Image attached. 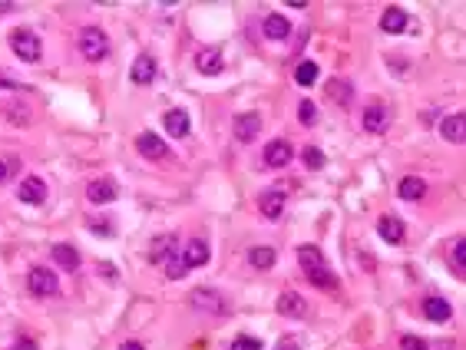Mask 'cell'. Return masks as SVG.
Wrapping results in <instances>:
<instances>
[{
	"mask_svg": "<svg viewBox=\"0 0 466 350\" xmlns=\"http://www.w3.org/2000/svg\"><path fill=\"white\" fill-rule=\"evenodd\" d=\"M186 271H189V268H186V264L179 261V254H176V258H169V261H165V275L172 277V281H179V277L186 275Z\"/></svg>",
	"mask_w": 466,
	"mask_h": 350,
	"instance_id": "1f68e13d",
	"label": "cell"
},
{
	"mask_svg": "<svg viewBox=\"0 0 466 350\" xmlns=\"http://www.w3.org/2000/svg\"><path fill=\"white\" fill-rule=\"evenodd\" d=\"M136 146H139V152H142L146 159H156V162H159V159H169V146H165L156 132H139Z\"/></svg>",
	"mask_w": 466,
	"mask_h": 350,
	"instance_id": "52a82bcc",
	"label": "cell"
},
{
	"mask_svg": "<svg viewBox=\"0 0 466 350\" xmlns=\"http://www.w3.org/2000/svg\"><path fill=\"white\" fill-rule=\"evenodd\" d=\"M258 205H262L265 218H281V212H285V192L281 188H268Z\"/></svg>",
	"mask_w": 466,
	"mask_h": 350,
	"instance_id": "2e32d148",
	"label": "cell"
},
{
	"mask_svg": "<svg viewBox=\"0 0 466 350\" xmlns=\"http://www.w3.org/2000/svg\"><path fill=\"white\" fill-rule=\"evenodd\" d=\"M53 261L60 264L63 271H76L80 268V251L73 245H53Z\"/></svg>",
	"mask_w": 466,
	"mask_h": 350,
	"instance_id": "d6986e66",
	"label": "cell"
},
{
	"mask_svg": "<svg viewBox=\"0 0 466 350\" xmlns=\"http://www.w3.org/2000/svg\"><path fill=\"white\" fill-rule=\"evenodd\" d=\"M387 123H391L387 106L374 102V106H367V109H364V129H367V132H384V129H387Z\"/></svg>",
	"mask_w": 466,
	"mask_h": 350,
	"instance_id": "4fadbf2b",
	"label": "cell"
},
{
	"mask_svg": "<svg viewBox=\"0 0 466 350\" xmlns=\"http://www.w3.org/2000/svg\"><path fill=\"white\" fill-rule=\"evenodd\" d=\"M20 201H27V205H40V201L47 199V182L43 178H37V175H30V178H24L20 182Z\"/></svg>",
	"mask_w": 466,
	"mask_h": 350,
	"instance_id": "30bf717a",
	"label": "cell"
},
{
	"mask_svg": "<svg viewBox=\"0 0 466 350\" xmlns=\"http://www.w3.org/2000/svg\"><path fill=\"white\" fill-rule=\"evenodd\" d=\"M275 350H298V340L281 337V340H278V347H275Z\"/></svg>",
	"mask_w": 466,
	"mask_h": 350,
	"instance_id": "8d00e7d4",
	"label": "cell"
},
{
	"mask_svg": "<svg viewBox=\"0 0 466 350\" xmlns=\"http://www.w3.org/2000/svg\"><path fill=\"white\" fill-rule=\"evenodd\" d=\"M179 261L186 264V268H199V264H205L209 261V245H205L202 238L186 241V245L179 248Z\"/></svg>",
	"mask_w": 466,
	"mask_h": 350,
	"instance_id": "8992f818",
	"label": "cell"
},
{
	"mask_svg": "<svg viewBox=\"0 0 466 350\" xmlns=\"http://www.w3.org/2000/svg\"><path fill=\"white\" fill-rule=\"evenodd\" d=\"M308 311V304L298 291H285L281 298H278V314H285V317H304Z\"/></svg>",
	"mask_w": 466,
	"mask_h": 350,
	"instance_id": "5bb4252c",
	"label": "cell"
},
{
	"mask_svg": "<svg viewBox=\"0 0 466 350\" xmlns=\"http://www.w3.org/2000/svg\"><path fill=\"white\" fill-rule=\"evenodd\" d=\"M377 231L384 241H391V245H397V241H403V235H407V228H403L400 218H393V215H380L377 218Z\"/></svg>",
	"mask_w": 466,
	"mask_h": 350,
	"instance_id": "7c38bea8",
	"label": "cell"
},
{
	"mask_svg": "<svg viewBox=\"0 0 466 350\" xmlns=\"http://www.w3.org/2000/svg\"><path fill=\"white\" fill-rule=\"evenodd\" d=\"M89 228H93L96 235H113V225H110V222H106V225H103V222H89Z\"/></svg>",
	"mask_w": 466,
	"mask_h": 350,
	"instance_id": "d590c367",
	"label": "cell"
},
{
	"mask_svg": "<svg viewBox=\"0 0 466 350\" xmlns=\"http://www.w3.org/2000/svg\"><path fill=\"white\" fill-rule=\"evenodd\" d=\"M304 165H308V169H324V152L321 149H315V146H308V149H304Z\"/></svg>",
	"mask_w": 466,
	"mask_h": 350,
	"instance_id": "4dcf8cb0",
	"label": "cell"
},
{
	"mask_svg": "<svg viewBox=\"0 0 466 350\" xmlns=\"http://www.w3.org/2000/svg\"><path fill=\"white\" fill-rule=\"evenodd\" d=\"M400 347H403V350H427V340L414 337V334H403V337H400Z\"/></svg>",
	"mask_w": 466,
	"mask_h": 350,
	"instance_id": "836d02e7",
	"label": "cell"
},
{
	"mask_svg": "<svg viewBox=\"0 0 466 350\" xmlns=\"http://www.w3.org/2000/svg\"><path fill=\"white\" fill-rule=\"evenodd\" d=\"M265 37H271V40L291 37V24L281 17V13H268L265 17Z\"/></svg>",
	"mask_w": 466,
	"mask_h": 350,
	"instance_id": "44dd1931",
	"label": "cell"
},
{
	"mask_svg": "<svg viewBox=\"0 0 466 350\" xmlns=\"http://www.w3.org/2000/svg\"><path fill=\"white\" fill-rule=\"evenodd\" d=\"M165 129H169V136L186 139V136H189V129H192V123H189V116L182 113V109H169V113H165Z\"/></svg>",
	"mask_w": 466,
	"mask_h": 350,
	"instance_id": "e0dca14e",
	"label": "cell"
},
{
	"mask_svg": "<svg viewBox=\"0 0 466 350\" xmlns=\"http://www.w3.org/2000/svg\"><path fill=\"white\" fill-rule=\"evenodd\" d=\"M298 261H301L304 271H315V268L324 264V254L317 251V245H301V248H298Z\"/></svg>",
	"mask_w": 466,
	"mask_h": 350,
	"instance_id": "603a6c76",
	"label": "cell"
},
{
	"mask_svg": "<svg viewBox=\"0 0 466 350\" xmlns=\"http://www.w3.org/2000/svg\"><path fill=\"white\" fill-rule=\"evenodd\" d=\"M258 129H262V116L258 113L235 116V139H239V142H252V139H258Z\"/></svg>",
	"mask_w": 466,
	"mask_h": 350,
	"instance_id": "ba28073f",
	"label": "cell"
},
{
	"mask_svg": "<svg viewBox=\"0 0 466 350\" xmlns=\"http://www.w3.org/2000/svg\"><path fill=\"white\" fill-rule=\"evenodd\" d=\"M403 26H407V13H403L400 7H387L384 17H380V30H384V33H400Z\"/></svg>",
	"mask_w": 466,
	"mask_h": 350,
	"instance_id": "ffe728a7",
	"label": "cell"
},
{
	"mask_svg": "<svg viewBox=\"0 0 466 350\" xmlns=\"http://www.w3.org/2000/svg\"><path fill=\"white\" fill-rule=\"evenodd\" d=\"M294 79H298V86H311L317 79V63L315 60H301L298 63V70H294Z\"/></svg>",
	"mask_w": 466,
	"mask_h": 350,
	"instance_id": "4316f807",
	"label": "cell"
},
{
	"mask_svg": "<svg viewBox=\"0 0 466 350\" xmlns=\"http://www.w3.org/2000/svg\"><path fill=\"white\" fill-rule=\"evenodd\" d=\"M275 248H252L248 251V264H252V268H258V271H268V268H271V264H275Z\"/></svg>",
	"mask_w": 466,
	"mask_h": 350,
	"instance_id": "d4e9b609",
	"label": "cell"
},
{
	"mask_svg": "<svg viewBox=\"0 0 466 350\" xmlns=\"http://www.w3.org/2000/svg\"><path fill=\"white\" fill-rule=\"evenodd\" d=\"M423 314H427L430 321L443 324V321H450V317H453V307H450V300H443V298H427V300H423Z\"/></svg>",
	"mask_w": 466,
	"mask_h": 350,
	"instance_id": "ac0fdd59",
	"label": "cell"
},
{
	"mask_svg": "<svg viewBox=\"0 0 466 350\" xmlns=\"http://www.w3.org/2000/svg\"><path fill=\"white\" fill-rule=\"evenodd\" d=\"M463 245H466V241H456V245H453V264H456V271H463Z\"/></svg>",
	"mask_w": 466,
	"mask_h": 350,
	"instance_id": "e575fe53",
	"label": "cell"
},
{
	"mask_svg": "<svg viewBox=\"0 0 466 350\" xmlns=\"http://www.w3.org/2000/svg\"><path fill=\"white\" fill-rule=\"evenodd\" d=\"M308 281H311V284H317V288H334V284H338V277L331 275L324 264H321V268H315V271H308Z\"/></svg>",
	"mask_w": 466,
	"mask_h": 350,
	"instance_id": "83f0119b",
	"label": "cell"
},
{
	"mask_svg": "<svg viewBox=\"0 0 466 350\" xmlns=\"http://www.w3.org/2000/svg\"><path fill=\"white\" fill-rule=\"evenodd\" d=\"M400 199H407V201H416V199H423V192H427V185H423V178H416V175H407L400 182Z\"/></svg>",
	"mask_w": 466,
	"mask_h": 350,
	"instance_id": "7402d4cb",
	"label": "cell"
},
{
	"mask_svg": "<svg viewBox=\"0 0 466 350\" xmlns=\"http://www.w3.org/2000/svg\"><path fill=\"white\" fill-rule=\"evenodd\" d=\"M291 155H294V149H291L288 139H271L265 146V165H271V169H285V165H291Z\"/></svg>",
	"mask_w": 466,
	"mask_h": 350,
	"instance_id": "277c9868",
	"label": "cell"
},
{
	"mask_svg": "<svg viewBox=\"0 0 466 350\" xmlns=\"http://www.w3.org/2000/svg\"><path fill=\"white\" fill-rule=\"evenodd\" d=\"M116 195H119V188L113 178H93L87 185V199L93 205H110V201H116Z\"/></svg>",
	"mask_w": 466,
	"mask_h": 350,
	"instance_id": "5b68a950",
	"label": "cell"
},
{
	"mask_svg": "<svg viewBox=\"0 0 466 350\" xmlns=\"http://www.w3.org/2000/svg\"><path fill=\"white\" fill-rule=\"evenodd\" d=\"M10 50L27 63H37L43 47H40V37L37 33H30V30H13L10 33Z\"/></svg>",
	"mask_w": 466,
	"mask_h": 350,
	"instance_id": "7a4b0ae2",
	"label": "cell"
},
{
	"mask_svg": "<svg viewBox=\"0 0 466 350\" xmlns=\"http://www.w3.org/2000/svg\"><path fill=\"white\" fill-rule=\"evenodd\" d=\"M156 248H152V261H169L172 258V251H176V235H163L152 241Z\"/></svg>",
	"mask_w": 466,
	"mask_h": 350,
	"instance_id": "484cf974",
	"label": "cell"
},
{
	"mask_svg": "<svg viewBox=\"0 0 466 350\" xmlns=\"http://www.w3.org/2000/svg\"><path fill=\"white\" fill-rule=\"evenodd\" d=\"M328 93H331V96H334V100H338V102H351V96H354L351 83H340V79H331Z\"/></svg>",
	"mask_w": 466,
	"mask_h": 350,
	"instance_id": "f1b7e54d",
	"label": "cell"
},
{
	"mask_svg": "<svg viewBox=\"0 0 466 350\" xmlns=\"http://www.w3.org/2000/svg\"><path fill=\"white\" fill-rule=\"evenodd\" d=\"M119 350H146V347H142L139 340H126V344H123V347H119Z\"/></svg>",
	"mask_w": 466,
	"mask_h": 350,
	"instance_id": "74e56055",
	"label": "cell"
},
{
	"mask_svg": "<svg viewBox=\"0 0 466 350\" xmlns=\"http://www.w3.org/2000/svg\"><path fill=\"white\" fill-rule=\"evenodd\" d=\"M192 304H195V307H202V311H212V314L225 311V304H222V300H218V294H212V291H195V294H192Z\"/></svg>",
	"mask_w": 466,
	"mask_h": 350,
	"instance_id": "cb8c5ba5",
	"label": "cell"
},
{
	"mask_svg": "<svg viewBox=\"0 0 466 350\" xmlns=\"http://www.w3.org/2000/svg\"><path fill=\"white\" fill-rule=\"evenodd\" d=\"M80 53H83L89 63H100L103 56L110 53V40H106V33H103L100 26L80 30Z\"/></svg>",
	"mask_w": 466,
	"mask_h": 350,
	"instance_id": "6da1fadb",
	"label": "cell"
},
{
	"mask_svg": "<svg viewBox=\"0 0 466 350\" xmlns=\"http://www.w3.org/2000/svg\"><path fill=\"white\" fill-rule=\"evenodd\" d=\"M232 350H265V347H262V340L245 337V334H241V337L232 340Z\"/></svg>",
	"mask_w": 466,
	"mask_h": 350,
	"instance_id": "d6a6232c",
	"label": "cell"
},
{
	"mask_svg": "<svg viewBox=\"0 0 466 350\" xmlns=\"http://www.w3.org/2000/svg\"><path fill=\"white\" fill-rule=\"evenodd\" d=\"M440 132H443V139H450L453 146L466 142V116L463 113H450L440 123Z\"/></svg>",
	"mask_w": 466,
	"mask_h": 350,
	"instance_id": "9c48e42d",
	"label": "cell"
},
{
	"mask_svg": "<svg viewBox=\"0 0 466 350\" xmlns=\"http://www.w3.org/2000/svg\"><path fill=\"white\" fill-rule=\"evenodd\" d=\"M7 175H10V165L0 159V182H7Z\"/></svg>",
	"mask_w": 466,
	"mask_h": 350,
	"instance_id": "f35d334b",
	"label": "cell"
},
{
	"mask_svg": "<svg viewBox=\"0 0 466 350\" xmlns=\"http://www.w3.org/2000/svg\"><path fill=\"white\" fill-rule=\"evenodd\" d=\"M17 350H37V344H33V340H20V344H17Z\"/></svg>",
	"mask_w": 466,
	"mask_h": 350,
	"instance_id": "ab89813d",
	"label": "cell"
},
{
	"mask_svg": "<svg viewBox=\"0 0 466 350\" xmlns=\"http://www.w3.org/2000/svg\"><path fill=\"white\" fill-rule=\"evenodd\" d=\"M298 119H301L304 125H315L317 119V106L311 100H301V106H298Z\"/></svg>",
	"mask_w": 466,
	"mask_h": 350,
	"instance_id": "f546056e",
	"label": "cell"
},
{
	"mask_svg": "<svg viewBox=\"0 0 466 350\" xmlns=\"http://www.w3.org/2000/svg\"><path fill=\"white\" fill-rule=\"evenodd\" d=\"M156 70H159V66H156V60H152L149 53L136 56V60H133V83H136V86H149L152 79H156Z\"/></svg>",
	"mask_w": 466,
	"mask_h": 350,
	"instance_id": "8fae6325",
	"label": "cell"
},
{
	"mask_svg": "<svg viewBox=\"0 0 466 350\" xmlns=\"http://www.w3.org/2000/svg\"><path fill=\"white\" fill-rule=\"evenodd\" d=\"M27 288H30V294H37V298H53L60 291V281H57V275H53L50 268H33L30 277H27Z\"/></svg>",
	"mask_w": 466,
	"mask_h": 350,
	"instance_id": "3957f363",
	"label": "cell"
},
{
	"mask_svg": "<svg viewBox=\"0 0 466 350\" xmlns=\"http://www.w3.org/2000/svg\"><path fill=\"white\" fill-rule=\"evenodd\" d=\"M195 70H199L202 76L222 73V53L218 50H199L195 53Z\"/></svg>",
	"mask_w": 466,
	"mask_h": 350,
	"instance_id": "9a60e30c",
	"label": "cell"
}]
</instances>
